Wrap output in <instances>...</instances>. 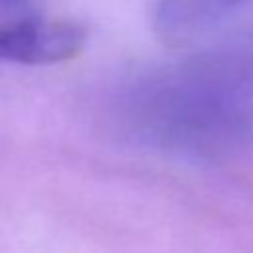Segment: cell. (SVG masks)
<instances>
[{"instance_id": "1", "label": "cell", "mask_w": 253, "mask_h": 253, "mask_svg": "<svg viewBox=\"0 0 253 253\" xmlns=\"http://www.w3.org/2000/svg\"><path fill=\"white\" fill-rule=\"evenodd\" d=\"M87 42V28L73 20L20 16L0 24V61L47 65L75 57Z\"/></svg>"}, {"instance_id": "2", "label": "cell", "mask_w": 253, "mask_h": 253, "mask_svg": "<svg viewBox=\"0 0 253 253\" xmlns=\"http://www.w3.org/2000/svg\"><path fill=\"white\" fill-rule=\"evenodd\" d=\"M247 0H158L156 30L174 43L190 42L219 26Z\"/></svg>"}]
</instances>
